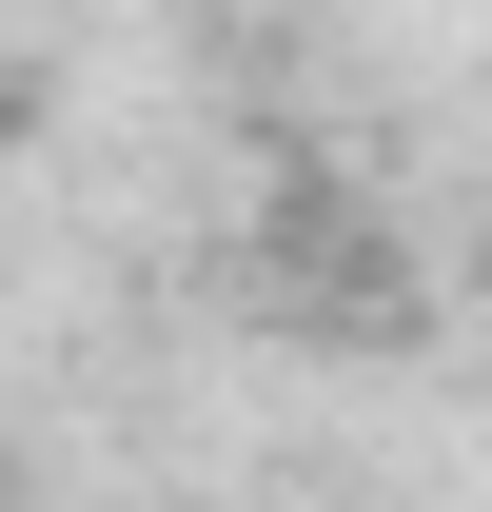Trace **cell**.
Wrapping results in <instances>:
<instances>
[]
</instances>
